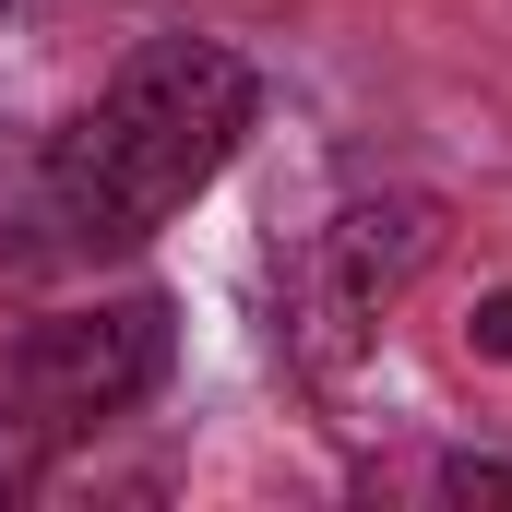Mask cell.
<instances>
[{
  "instance_id": "1",
  "label": "cell",
  "mask_w": 512,
  "mask_h": 512,
  "mask_svg": "<svg viewBox=\"0 0 512 512\" xmlns=\"http://www.w3.org/2000/svg\"><path fill=\"white\" fill-rule=\"evenodd\" d=\"M251 108H262L251 60H227V48H203V36H155V48H131L120 84L48 143V203H60V227L96 239V251L167 227V215L239 155Z\"/></svg>"
},
{
  "instance_id": "2",
  "label": "cell",
  "mask_w": 512,
  "mask_h": 512,
  "mask_svg": "<svg viewBox=\"0 0 512 512\" xmlns=\"http://www.w3.org/2000/svg\"><path fill=\"white\" fill-rule=\"evenodd\" d=\"M0 382L24 405V429H48V441L120 417V405H143V393L167 382V298H108V310L24 322L12 358H0Z\"/></svg>"
},
{
  "instance_id": "3",
  "label": "cell",
  "mask_w": 512,
  "mask_h": 512,
  "mask_svg": "<svg viewBox=\"0 0 512 512\" xmlns=\"http://www.w3.org/2000/svg\"><path fill=\"white\" fill-rule=\"evenodd\" d=\"M441 239H453V215H441L429 191H358V203L310 239V262H298V334H310V358L334 370L346 334L382 322L393 298L441 262Z\"/></svg>"
},
{
  "instance_id": "4",
  "label": "cell",
  "mask_w": 512,
  "mask_h": 512,
  "mask_svg": "<svg viewBox=\"0 0 512 512\" xmlns=\"http://www.w3.org/2000/svg\"><path fill=\"white\" fill-rule=\"evenodd\" d=\"M441 501H512V465H477V453H453V465H441Z\"/></svg>"
},
{
  "instance_id": "5",
  "label": "cell",
  "mask_w": 512,
  "mask_h": 512,
  "mask_svg": "<svg viewBox=\"0 0 512 512\" xmlns=\"http://www.w3.org/2000/svg\"><path fill=\"white\" fill-rule=\"evenodd\" d=\"M477 346H489V358H512V286L489 298V310H477Z\"/></svg>"
}]
</instances>
